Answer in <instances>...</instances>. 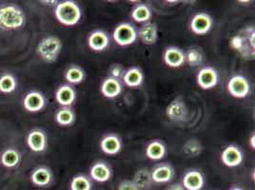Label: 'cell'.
<instances>
[{
    "mask_svg": "<svg viewBox=\"0 0 255 190\" xmlns=\"http://www.w3.org/2000/svg\"><path fill=\"white\" fill-rule=\"evenodd\" d=\"M26 23V15L21 8L14 4L0 6V30L14 31Z\"/></svg>",
    "mask_w": 255,
    "mask_h": 190,
    "instance_id": "cell-1",
    "label": "cell"
},
{
    "mask_svg": "<svg viewBox=\"0 0 255 190\" xmlns=\"http://www.w3.org/2000/svg\"><path fill=\"white\" fill-rule=\"evenodd\" d=\"M54 15L57 21L62 25L72 27L79 23L82 16V11L75 1L66 0L59 2L56 5L54 9Z\"/></svg>",
    "mask_w": 255,
    "mask_h": 190,
    "instance_id": "cell-2",
    "label": "cell"
},
{
    "mask_svg": "<svg viewBox=\"0 0 255 190\" xmlns=\"http://www.w3.org/2000/svg\"><path fill=\"white\" fill-rule=\"evenodd\" d=\"M62 50L61 40L53 35H49L37 45L36 52L47 63H53L57 60Z\"/></svg>",
    "mask_w": 255,
    "mask_h": 190,
    "instance_id": "cell-3",
    "label": "cell"
},
{
    "mask_svg": "<svg viewBox=\"0 0 255 190\" xmlns=\"http://www.w3.org/2000/svg\"><path fill=\"white\" fill-rule=\"evenodd\" d=\"M114 40L121 47L132 45L138 38V33L135 27L130 23L118 24L113 32Z\"/></svg>",
    "mask_w": 255,
    "mask_h": 190,
    "instance_id": "cell-4",
    "label": "cell"
},
{
    "mask_svg": "<svg viewBox=\"0 0 255 190\" xmlns=\"http://www.w3.org/2000/svg\"><path fill=\"white\" fill-rule=\"evenodd\" d=\"M228 92L234 98L243 99L251 93V84L249 80L240 74L234 75L228 82Z\"/></svg>",
    "mask_w": 255,
    "mask_h": 190,
    "instance_id": "cell-5",
    "label": "cell"
},
{
    "mask_svg": "<svg viewBox=\"0 0 255 190\" xmlns=\"http://www.w3.org/2000/svg\"><path fill=\"white\" fill-rule=\"evenodd\" d=\"M188 106L180 96L172 100L166 108V115L168 119L175 123H180L185 121L188 117Z\"/></svg>",
    "mask_w": 255,
    "mask_h": 190,
    "instance_id": "cell-6",
    "label": "cell"
},
{
    "mask_svg": "<svg viewBox=\"0 0 255 190\" xmlns=\"http://www.w3.org/2000/svg\"><path fill=\"white\" fill-rule=\"evenodd\" d=\"M196 82L203 90L215 88L219 82V74L213 67H204L196 75Z\"/></svg>",
    "mask_w": 255,
    "mask_h": 190,
    "instance_id": "cell-7",
    "label": "cell"
},
{
    "mask_svg": "<svg viewBox=\"0 0 255 190\" xmlns=\"http://www.w3.org/2000/svg\"><path fill=\"white\" fill-rule=\"evenodd\" d=\"M213 26V17L206 12H198L191 18V32L197 35H205L212 30Z\"/></svg>",
    "mask_w": 255,
    "mask_h": 190,
    "instance_id": "cell-8",
    "label": "cell"
},
{
    "mask_svg": "<svg viewBox=\"0 0 255 190\" xmlns=\"http://www.w3.org/2000/svg\"><path fill=\"white\" fill-rule=\"evenodd\" d=\"M221 161L228 168H236L243 163L244 154L236 145H230L224 148L221 153Z\"/></svg>",
    "mask_w": 255,
    "mask_h": 190,
    "instance_id": "cell-9",
    "label": "cell"
},
{
    "mask_svg": "<svg viewBox=\"0 0 255 190\" xmlns=\"http://www.w3.org/2000/svg\"><path fill=\"white\" fill-rule=\"evenodd\" d=\"M110 36L108 33L102 30H96L95 32H92L88 37V46L89 48L96 52H103L110 46Z\"/></svg>",
    "mask_w": 255,
    "mask_h": 190,
    "instance_id": "cell-10",
    "label": "cell"
},
{
    "mask_svg": "<svg viewBox=\"0 0 255 190\" xmlns=\"http://www.w3.org/2000/svg\"><path fill=\"white\" fill-rule=\"evenodd\" d=\"M23 106L29 112H38L46 106V99L39 92H30L23 100Z\"/></svg>",
    "mask_w": 255,
    "mask_h": 190,
    "instance_id": "cell-11",
    "label": "cell"
},
{
    "mask_svg": "<svg viewBox=\"0 0 255 190\" xmlns=\"http://www.w3.org/2000/svg\"><path fill=\"white\" fill-rule=\"evenodd\" d=\"M182 186L186 190H201L205 186V178L199 170L191 169L184 175Z\"/></svg>",
    "mask_w": 255,
    "mask_h": 190,
    "instance_id": "cell-12",
    "label": "cell"
},
{
    "mask_svg": "<svg viewBox=\"0 0 255 190\" xmlns=\"http://www.w3.org/2000/svg\"><path fill=\"white\" fill-rule=\"evenodd\" d=\"M123 148L120 137L117 134H108L100 141V149L107 155H117Z\"/></svg>",
    "mask_w": 255,
    "mask_h": 190,
    "instance_id": "cell-13",
    "label": "cell"
},
{
    "mask_svg": "<svg viewBox=\"0 0 255 190\" xmlns=\"http://www.w3.org/2000/svg\"><path fill=\"white\" fill-rule=\"evenodd\" d=\"M164 62L169 66L170 68H180L184 64L186 63L185 61V53L177 47H168L163 55Z\"/></svg>",
    "mask_w": 255,
    "mask_h": 190,
    "instance_id": "cell-14",
    "label": "cell"
},
{
    "mask_svg": "<svg viewBox=\"0 0 255 190\" xmlns=\"http://www.w3.org/2000/svg\"><path fill=\"white\" fill-rule=\"evenodd\" d=\"M27 144L33 152H43L48 146V140L45 132L40 129H33L27 137Z\"/></svg>",
    "mask_w": 255,
    "mask_h": 190,
    "instance_id": "cell-15",
    "label": "cell"
},
{
    "mask_svg": "<svg viewBox=\"0 0 255 190\" xmlns=\"http://www.w3.org/2000/svg\"><path fill=\"white\" fill-rule=\"evenodd\" d=\"M152 182L156 184L169 183L174 177V169L169 164H159L150 171Z\"/></svg>",
    "mask_w": 255,
    "mask_h": 190,
    "instance_id": "cell-16",
    "label": "cell"
},
{
    "mask_svg": "<svg viewBox=\"0 0 255 190\" xmlns=\"http://www.w3.org/2000/svg\"><path fill=\"white\" fill-rule=\"evenodd\" d=\"M55 99L62 106H71L76 99V92L71 85H62L55 92Z\"/></svg>",
    "mask_w": 255,
    "mask_h": 190,
    "instance_id": "cell-17",
    "label": "cell"
},
{
    "mask_svg": "<svg viewBox=\"0 0 255 190\" xmlns=\"http://www.w3.org/2000/svg\"><path fill=\"white\" fill-rule=\"evenodd\" d=\"M122 90H123V87L120 83V81L115 78H112L110 76L105 78L100 86L101 94L104 97L109 99L117 98V96L121 95Z\"/></svg>",
    "mask_w": 255,
    "mask_h": 190,
    "instance_id": "cell-18",
    "label": "cell"
},
{
    "mask_svg": "<svg viewBox=\"0 0 255 190\" xmlns=\"http://www.w3.org/2000/svg\"><path fill=\"white\" fill-rule=\"evenodd\" d=\"M32 184L39 188H45L51 185L53 181V172L47 167H38L32 171L31 175Z\"/></svg>",
    "mask_w": 255,
    "mask_h": 190,
    "instance_id": "cell-19",
    "label": "cell"
},
{
    "mask_svg": "<svg viewBox=\"0 0 255 190\" xmlns=\"http://www.w3.org/2000/svg\"><path fill=\"white\" fill-rule=\"evenodd\" d=\"M91 177L97 183H106L111 179L113 171L109 165L104 162H96L90 170Z\"/></svg>",
    "mask_w": 255,
    "mask_h": 190,
    "instance_id": "cell-20",
    "label": "cell"
},
{
    "mask_svg": "<svg viewBox=\"0 0 255 190\" xmlns=\"http://www.w3.org/2000/svg\"><path fill=\"white\" fill-rule=\"evenodd\" d=\"M137 33H138L139 38L142 43L145 45H149V46L155 44L157 41V38H158L157 26H156V24L151 23V22L145 23L140 28Z\"/></svg>",
    "mask_w": 255,
    "mask_h": 190,
    "instance_id": "cell-21",
    "label": "cell"
},
{
    "mask_svg": "<svg viewBox=\"0 0 255 190\" xmlns=\"http://www.w3.org/2000/svg\"><path fill=\"white\" fill-rule=\"evenodd\" d=\"M167 154V148L160 140H153L149 142L146 148V156L153 161H159L165 158Z\"/></svg>",
    "mask_w": 255,
    "mask_h": 190,
    "instance_id": "cell-22",
    "label": "cell"
},
{
    "mask_svg": "<svg viewBox=\"0 0 255 190\" xmlns=\"http://www.w3.org/2000/svg\"><path fill=\"white\" fill-rule=\"evenodd\" d=\"M123 81L128 88H137L144 82V74L137 67L129 68L123 75Z\"/></svg>",
    "mask_w": 255,
    "mask_h": 190,
    "instance_id": "cell-23",
    "label": "cell"
},
{
    "mask_svg": "<svg viewBox=\"0 0 255 190\" xmlns=\"http://www.w3.org/2000/svg\"><path fill=\"white\" fill-rule=\"evenodd\" d=\"M231 47L235 51L239 52L244 57H248L250 54L255 56V51L252 50L249 46L247 37L241 34H236L231 39Z\"/></svg>",
    "mask_w": 255,
    "mask_h": 190,
    "instance_id": "cell-24",
    "label": "cell"
},
{
    "mask_svg": "<svg viewBox=\"0 0 255 190\" xmlns=\"http://www.w3.org/2000/svg\"><path fill=\"white\" fill-rule=\"evenodd\" d=\"M54 118L58 125L62 127H69L75 123V111L70 106H63L56 111Z\"/></svg>",
    "mask_w": 255,
    "mask_h": 190,
    "instance_id": "cell-25",
    "label": "cell"
},
{
    "mask_svg": "<svg viewBox=\"0 0 255 190\" xmlns=\"http://www.w3.org/2000/svg\"><path fill=\"white\" fill-rule=\"evenodd\" d=\"M151 10L149 9V6L141 3L137 4L136 6L133 7V9L131 10V18L137 23H147L149 21V19L151 18Z\"/></svg>",
    "mask_w": 255,
    "mask_h": 190,
    "instance_id": "cell-26",
    "label": "cell"
},
{
    "mask_svg": "<svg viewBox=\"0 0 255 190\" xmlns=\"http://www.w3.org/2000/svg\"><path fill=\"white\" fill-rule=\"evenodd\" d=\"M20 154L14 148L6 149L1 155V164L8 169L15 168L20 163Z\"/></svg>",
    "mask_w": 255,
    "mask_h": 190,
    "instance_id": "cell-27",
    "label": "cell"
},
{
    "mask_svg": "<svg viewBox=\"0 0 255 190\" xmlns=\"http://www.w3.org/2000/svg\"><path fill=\"white\" fill-rule=\"evenodd\" d=\"M132 182L140 190H149L152 184L150 171L146 169H140L134 174Z\"/></svg>",
    "mask_w": 255,
    "mask_h": 190,
    "instance_id": "cell-28",
    "label": "cell"
},
{
    "mask_svg": "<svg viewBox=\"0 0 255 190\" xmlns=\"http://www.w3.org/2000/svg\"><path fill=\"white\" fill-rule=\"evenodd\" d=\"M85 72L78 66H71L65 73L66 80L73 85L82 83L85 80Z\"/></svg>",
    "mask_w": 255,
    "mask_h": 190,
    "instance_id": "cell-29",
    "label": "cell"
},
{
    "mask_svg": "<svg viewBox=\"0 0 255 190\" xmlns=\"http://www.w3.org/2000/svg\"><path fill=\"white\" fill-rule=\"evenodd\" d=\"M17 87L16 79L13 75L10 74H3L0 77V93L2 94H11L15 91Z\"/></svg>",
    "mask_w": 255,
    "mask_h": 190,
    "instance_id": "cell-30",
    "label": "cell"
},
{
    "mask_svg": "<svg viewBox=\"0 0 255 190\" xmlns=\"http://www.w3.org/2000/svg\"><path fill=\"white\" fill-rule=\"evenodd\" d=\"M183 149H184V153L187 156H189V157H197L202 152V144H201L200 141H198L197 139L193 138V139L188 140L185 143Z\"/></svg>",
    "mask_w": 255,
    "mask_h": 190,
    "instance_id": "cell-31",
    "label": "cell"
},
{
    "mask_svg": "<svg viewBox=\"0 0 255 190\" xmlns=\"http://www.w3.org/2000/svg\"><path fill=\"white\" fill-rule=\"evenodd\" d=\"M92 189H93L92 181L82 174L75 176L70 184L71 190H92Z\"/></svg>",
    "mask_w": 255,
    "mask_h": 190,
    "instance_id": "cell-32",
    "label": "cell"
},
{
    "mask_svg": "<svg viewBox=\"0 0 255 190\" xmlns=\"http://www.w3.org/2000/svg\"><path fill=\"white\" fill-rule=\"evenodd\" d=\"M203 54L198 49H190L185 53V61L191 67H197L203 62Z\"/></svg>",
    "mask_w": 255,
    "mask_h": 190,
    "instance_id": "cell-33",
    "label": "cell"
},
{
    "mask_svg": "<svg viewBox=\"0 0 255 190\" xmlns=\"http://www.w3.org/2000/svg\"><path fill=\"white\" fill-rule=\"evenodd\" d=\"M110 77L119 80V78H123V75L125 74V69L120 64H115L110 68Z\"/></svg>",
    "mask_w": 255,
    "mask_h": 190,
    "instance_id": "cell-34",
    "label": "cell"
},
{
    "mask_svg": "<svg viewBox=\"0 0 255 190\" xmlns=\"http://www.w3.org/2000/svg\"><path fill=\"white\" fill-rule=\"evenodd\" d=\"M245 32L247 33V40L249 43V46L251 47L252 50L255 51V32L254 27H249L247 30H245Z\"/></svg>",
    "mask_w": 255,
    "mask_h": 190,
    "instance_id": "cell-35",
    "label": "cell"
},
{
    "mask_svg": "<svg viewBox=\"0 0 255 190\" xmlns=\"http://www.w3.org/2000/svg\"><path fill=\"white\" fill-rule=\"evenodd\" d=\"M117 190H140L138 188L135 186V184L132 181L129 180H124L122 181L119 186Z\"/></svg>",
    "mask_w": 255,
    "mask_h": 190,
    "instance_id": "cell-36",
    "label": "cell"
},
{
    "mask_svg": "<svg viewBox=\"0 0 255 190\" xmlns=\"http://www.w3.org/2000/svg\"><path fill=\"white\" fill-rule=\"evenodd\" d=\"M166 190H186L184 189V187L182 186V184H174L171 185Z\"/></svg>",
    "mask_w": 255,
    "mask_h": 190,
    "instance_id": "cell-37",
    "label": "cell"
},
{
    "mask_svg": "<svg viewBox=\"0 0 255 190\" xmlns=\"http://www.w3.org/2000/svg\"><path fill=\"white\" fill-rule=\"evenodd\" d=\"M255 133H253V134H252V136H251V139H250V146H251V148H253V149H255Z\"/></svg>",
    "mask_w": 255,
    "mask_h": 190,
    "instance_id": "cell-38",
    "label": "cell"
},
{
    "mask_svg": "<svg viewBox=\"0 0 255 190\" xmlns=\"http://www.w3.org/2000/svg\"><path fill=\"white\" fill-rule=\"evenodd\" d=\"M244 190L243 189H240V188H234V189H232V190Z\"/></svg>",
    "mask_w": 255,
    "mask_h": 190,
    "instance_id": "cell-39",
    "label": "cell"
}]
</instances>
